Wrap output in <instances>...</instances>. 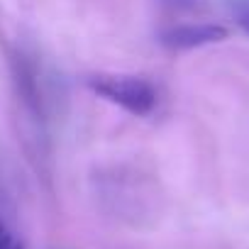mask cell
Here are the masks:
<instances>
[{
	"mask_svg": "<svg viewBox=\"0 0 249 249\" xmlns=\"http://www.w3.org/2000/svg\"><path fill=\"white\" fill-rule=\"evenodd\" d=\"M88 86L103 100L120 105L132 115H149L157 105V90L147 78L140 76H122V73H100L90 76Z\"/></svg>",
	"mask_w": 249,
	"mask_h": 249,
	"instance_id": "cell-1",
	"label": "cell"
},
{
	"mask_svg": "<svg viewBox=\"0 0 249 249\" xmlns=\"http://www.w3.org/2000/svg\"><path fill=\"white\" fill-rule=\"evenodd\" d=\"M222 39H227V30L222 25H210V22L176 25L161 32V44L169 49H198Z\"/></svg>",
	"mask_w": 249,
	"mask_h": 249,
	"instance_id": "cell-2",
	"label": "cell"
},
{
	"mask_svg": "<svg viewBox=\"0 0 249 249\" xmlns=\"http://www.w3.org/2000/svg\"><path fill=\"white\" fill-rule=\"evenodd\" d=\"M0 249H25L20 242H18V237L0 222Z\"/></svg>",
	"mask_w": 249,
	"mask_h": 249,
	"instance_id": "cell-3",
	"label": "cell"
},
{
	"mask_svg": "<svg viewBox=\"0 0 249 249\" xmlns=\"http://www.w3.org/2000/svg\"><path fill=\"white\" fill-rule=\"evenodd\" d=\"M234 18H237V25L249 35V3H242L234 8Z\"/></svg>",
	"mask_w": 249,
	"mask_h": 249,
	"instance_id": "cell-4",
	"label": "cell"
}]
</instances>
